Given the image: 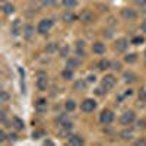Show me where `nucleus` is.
Instances as JSON below:
<instances>
[{
	"instance_id": "obj_27",
	"label": "nucleus",
	"mask_w": 146,
	"mask_h": 146,
	"mask_svg": "<svg viewBox=\"0 0 146 146\" xmlns=\"http://www.w3.org/2000/svg\"><path fill=\"white\" fill-rule=\"evenodd\" d=\"M63 5L66 7H75L78 5V2H76V0H63Z\"/></svg>"
},
{
	"instance_id": "obj_36",
	"label": "nucleus",
	"mask_w": 146,
	"mask_h": 146,
	"mask_svg": "<svg viewBox=\"0 0 146 146\" xmlns=\"http://www.w3.org/2000/svg\"><path fill=\"white\" fill-rule=\"evenodd\" d=\"M146 126V121L145 120H139L137 121V127H145Z\"/></svg>"
},
{
	"instance_id": "obj_29",
	"label": "nucleus",
	"mask_w": 146,
	"mask_h": 146,
	"mask_svg": "<svg viewBox=\"0 0 146 146\" xmlns=\"http://www.w3.org/2000/svg\"><path fill=\"white\" fill-rule=\"evenodd\" d=\"M139 101H140V102H145V101H146V89H145V88L139 91Z\"/></svg>"
},
{
	"instance_id": "obj_6",
	"label": "nucleus",
	"mask_w": 146,
	"mask_h": 146,
	"mask_svg": "<svg viewBox=\"0 0 146 146\" xmlns=\"http://www.w3.org/2000/svg\"><path fill=\"white\" fill-rule=\"evenodd\" d=\"M121 16H123L124 19H127V21H133V19H136V12L133 9L126 7V9L121 10Z\"/></svg>"
},
{
	"instance_id": "obj_5",
	"label": "nucleus",
	"mask_w": 146,
	"mask_h": 146,
	"mask_svg": "<svg viewBox=\"0 0 146 146\" xmlns=\"http://www.w3.org/2000/svg\"><path fill=\"white\" fill-rule=\"evenodd\" d=\"M120 121H121V124H130L131 121H135V113L133 111H126L123 115H121Z\"/></svg>"
},
{
	"instance_id": "obj_50",
	"label": "nucleus",
	"mask_w": 146,
	"mask_h": 146,
	"mask_svg": "<svg viewBox=\"0 0 146 146\" xmlns=\"http://www.w3.org/2000/svg\"><path fill=\"white\" fill-rule=\"evenodd\" d=\"M2 2H5V0H2Z\"/></svg>"
},
{
	"instance_id": "obj_39",
	"label": "nucleus",
	"mask_w": 146,
	"mask_h": 146,
	"mask_svg": "<svg viewBox=\"0 0 146 146\" xmlns=\"http://www.w3.org/2000/svg\"><path fill=\"white\" fill-rule=\"evenodd\" d=\"M95 80H96L95 75H89V76H88V82H95Z\"/></svg>"
},
{
	"instance_id": "obj_11",
	"label": "nucleus",
	"mask_w": 146,
	"mask_h": 146,
	"mask_svg": "<svg viewBox=\"0 0 146 146\" xmlns=\"http://www.w3.org/2000/svg\"><path fill=\"white\" fill-rule=\"evenodd\" d=\"M35 108H36V111H40V113H44L45 110H47V101L44 98H40L38 101L35 102Z\"/></svg>"
},
{
	"instance_id": "obj_32",
	"label": "nucleus",
	"mask_w": 146,
	"mask_h": 146,
	"mask_svg": "<svg viewBox=\"0 0 146 146\" xmlns=\"http://www.w3.org/2000/svg\"><path fill=\"white\" fill-rule=\"evenodd\" d=\"M41 136H44V131H42V130H35V131L32 133V137H34V139H38V137H41Z\"/></svg>"
},
{
	"instance_id": "obj_38",
	"label": "nucleus",
	"mask_w": 146,
	"mask_h": 146,
	"mask_svg": "<svg viewBox=\"0 0 146 146\" xmlns=\"http://www.w3.org/2000/svg\"><path fill=\"white\" fill-rule=\"evenodd\" d=\"M121 66H120V63H111V69H115V70H118Z\"/></svg>"
},
{
	"instance_id": "obj_9",
	"label": "nucleus",
	"mask_w": 146,
	"mask_h": 146,
	"mask_svg": "<svg viewBox=\"0 0 146 146\" xmlns=\"http://www.w3.org/2000/svg\"><path fill=\"white\" fill-rule=\"evenodd\" d=\"M80 21L85 22V23L92 22L94 21V13H92V12H89V10H83L82 13H80Z\"/></svg>"
},
{
	"instance_id": "obj_20",
	"label": "nucleus",
	"mask_w": 146,
	"mask_h": 146,
	"mask_svg": "<svg viewBox=\"0 0 146 146\" xmlns=\"http://www.w3.org/2000/svg\"><path fill=\"white\" fill-rule=\"evenodd\" d=\"M62 76L66 79V80H70V79H73V70L72 69H66V70H63V73H62Z\"/></svg>"
},
{
	"instance_id": "obj_48",
	"label": "nucleus",
	"mask_w": 146,
	"mask_h": 146,
	"mask_svg": "<svg viewBox=\"0 0 146 146\" xmlns=\"http://www.w3.org/2000/svg\"><path fill=\"white\" fill-rule=\"evenodd\" d=\"M44 145H50V146H51V145H54V143H53L51 140H45V142H44Z\"/></svg>"
},
{
	"instance_id": "obj_19",
	"label": "nucleus",
	"mask_w": 146,
	"mask_h": 146,
	"mask_svg": "<svg viewBox=\"0 0 146 146\" xmlns=\"http://www.w3.org/2000/svg\"><path fill=\"white\" fill-rule=\"evenodd\" d=\"M120 137L123 139V140H130L133 137V133L130 130H124V131H121L120 133Z\"/></svg>"
},
{
	"instance_id": "obj_25",
	"label": "nucleus",
	"mask_w": 146,
	"mask_h": 146,
	"mask_svg": "<svg viewBox=\"0 0 146 146\" xmlns=\"http://www.w3.org/2000/svg\"><path fill=\"white\" fill-rule=\"evenodd\" d=\"M58 54L62 56V57H66L69 54V47L67 45H62V47L58 48Z\"/></svg>"
},
{
	"instance_id": "obj_40",
	"label": "nucleus",
	"mask_w": 146,
	"mask_h": 146,
	"mask_svg": "<svg viewBox=\"0 0 146 146\" xmlns=\"http://www.w3.org/2000/svg\"><path fill=\"white\" fill-rule=\"evenodd\" d=\"M146 145V140H137L136 142V146H145Z\"/></svg>"
},
{
	"instance_id": "obj_16",
	"label": "nucleus",
	"mask_w": 146,
	"mask_h": 146,
	"mask_svg": "<svg viewBox=\"0 0 146 146\" xmlns=\"http://www.w3.org/2000/svg\"><path fill=\"white\" fill-rule=\"evenodd\" d=\"M62 19H63V22H66V23H70V22H73V21H75V15H73L72 12H66V13H63Z\"/></svg>"
},
{
	"instance_id": "obj_17",
	"label": "nucleus",
	"mask_w": 146,
	"mask_h": 146,
	"mask_svg": "<svg viewBox=\"0 0 146 146\" xmlns=\"http://www.w3.org/2000/svg\"><path fill=\"white\" fill-rule=\"evenodd\" d=\"M13 126H15L16 130H22L25 124H23V121H22L19 117H15V118H13Z\"/></svg>"
},
{
	"instance_id": "obj_35",
	"label": "nucleus",
	"mask_w": 146,
	"mask_h": 146,
	"mask_svg": "<svg viewBox=\"0 0 146 146\" xmlns=\"http://www.w3.org/2000/svg\"><path fill=\"white\" fill-rule=\"evenodd\" d=\"M76 53H78L79 57H83L85 56V50H83V48H76Z\"/></svg>"
},
{
	"instance_id": "obj_45",
	"label": "nucleus",
	"mask_w": 146,
	"mask_h": 146,
	"mask_svg": "<svg viewBox=\"0 0 146 146\" xmlns=\"http://www.w3.org/2000/svg\"><path fill=\"white\" fill-rule=\"evenodd\" d=\"M6 137H5V131H0V142H3Z\"/></svg>"
},
{
	"instance_id": "obj_28",
	"label": "nucleus",
	"mask_w": 146,
	"mask_h": 146,
	"mask_svg": "<svg viewBox=\"0 0 146 146\" xmlns=\"http://www.w3.org/2000/svg\"><path fill=\"white\" fill-rule=\"evenodd\" d=\"M75 107H76L75 101H72V100H69V101L66 102V110H67V111H73V110H75Z\"/></svg>"
},
{
	"instance_id": "obj_12",
	"label": "nucleus",
	"mask_w": 146,
	"mask_h": 146,
	"mask_svg": "<svg viewBox=\"0 0 146 146\" xmlns=\"http://www.w3.org/2000/svg\"><path fill=\"white\" fill-rule=\"evenodd\" d=\"M92 51H94L95 54H104V53H105V45H104L102 42H95V44L92 45Z\"/></svg>"
},
{
	"instance_id": "obj_43",
	"label": "nucleus",
	"mask_w": 146,
	"mask_h": 146,
	"mask_svg": "<svg viewBox=\"0 0 146 146\" xmlns=\"http://www.w3.org/2000/svg\"><path fill=\"white\" fill-rule=\"evenodd\" d=\"M16 135H15V133H10V135H9V140H16Z\"/></svg>"
},
{
	"instance_id": "obj_21",
	"label": "nucleus",
	"mask_w": 146,
	"mask_h": 146,
	"mask_svg": "<svg viewBox=\"0 0 146 146\" xmlns=\"http://www.w3.org/2000/svg\"><path fill=\"white\" fill-rule=\"evenodd\" d=\"M57 44L56 42H50V44H47L45 45V51L47 53H54V51H57Z\"/></svg>"
},
{
	"instance_id": "obj_49",
	"label": "nucleus",
	"mask_w": 146,
	"mask_h": 146,
	"mask_svg": "<svg viewBox=\"0 0 146 146\" xmlns=\"http://www.w3.org/2000/svg\"><path fill=\"white\" fill-rule=\"evenodd\" d=\"M145 62H146V53H145Z\"/></svg>"
},
{
	"instance_id": "obj_10",
	"label": "nucleus",
	"mask_w": 146,
	"mask_h": 146,
	"mask_svg": "<svg viewBox=\"0 0 146 146\" xmlns=\"http://www.w3.org/2000/svg\"><path fill=\"white\" fill-rule=\"evenodd\" d=\"M129 47V41L126 38H120L117 40L115 42V48H117V51H126V48Z\"/></svg>"
},
{
	"instance_id": "obj_23",
	"label": "nucleus",
	"mask_w": 146,
	"mask_h": 146,
	"mask_svg": "<svg viewBox=\"0 0 146 146\" xmlns=\"http://www.w3.org/2000/svg\"><path fill=\"white\" fill-rule=\"evenodd\" d=\"M85 88H86V83H85V80H82V79L75 83V89L76 91H83Z\"/></svg>"
},
{
	"instance_id": "obj_33",
	"label": "nucleus",
	"mask_w": 146,
	"mask_h": 146,
	"mask_svg": "<svg viewBox=\"0 0 146 146\" xmlns=\"http://www.w3.org/2000/svg\"><path fill=\"white\" fill-rule=\"evenodd\" d=\"M0 98H2V102H7V101H9V95H7V92L2 91V95H0Z\"/></svg>"
},
{
	"instance_id": "obj_42",
	"label": "nucleus",
	"mask_w": 146,
	"mask_h": 146,
	"mask_svg": "<svg viewBox=\"0 0 146 146\" xmlns=\"http://www.w3.org/2000/svg\"><path fill=\"white\" fill-rule=\"evenodd\" d=\"M18 72H19V75H21V78H22V79L25 78V72L22 70V67H19V69H18Z\"/></svg>"
},
{
	"instance_id": "obj_4",
	"label": "nucleus",
	"mask_w": 146,
	"mask_h": 146,
	"mask_svg": "<svg viewBox=\"0 0 146 146\" xmlns=\"http://www.w3.org/2000/svg\"><path fill=\"white\" fill-rule=\"evenodd\" d=\"M95 107H96V104H95V101H94V100H91V98L85 100V101L82 102V105H80L82 111H85V113H91V111H94Z\"/></svg>"
},
{
	"instance_id": "obj_2",
	"label": "nucleus",
	"mask_w": 146,
	"mask_h": 146,
	"mask_svg": "<svg viewBox=\"0 0 146 146\" xmlns=\"http://www.w3.org/2000/svg\"><path fill=\"white\" fill-rule=\"evenodd\" d=\"M114 85H115V78H114L113 75H107V76L102 79V88H104L105 91L113 89Z\"/></svg>"
},
{
	"instance_id": "obj_15",
	"label": "nucleus",
	"mask_w": 146,
	"mask_h": 146,
	"mask_svg": "<svg viewBox=\"0 0 146 146\" xmlns=\"http://www.w3.org/2000/svg\"><path fill=\"white\" fill-rule=\"evenodd\" d=\"M123 78H124V82H127V83H131V82L136 80V75L133 72H126L123 75Z\"/></svg>"
},
{
	"instance_id": "obj_44",
	"label": "nucleus",
	"mask_w": 146,
	"mask_h": 146,
	"mask_svg": "<svg viewBox=\"0 0 146 146\" xmlns=\"http://www.w3.org/2000/svg\"><path fill=\"white\" fill-rule=\"evenodd\" d=\"M76 48H83V41H78L76 42Z\"/></svg>"
},
{
	"instance_id": "obj_18",
	"label": "nucleus",
	"mask_w": 146,
	"mask_h": 146,
	"mask_svg": "<svg viewBox=\"0 0 146 146\" xmlns=\"http://www.w3.org/2000/svg\"><path fill=\"white\" fill-rule=\"evenodd\" d=\"M79 66V60L78 58H69L67 60V67L69 69H76Z\"/></svg>"
},
{
	"instance_id": "obj_31",
	"label": "nucleus",
	"mask_w": 146,
	"mask_h": 146,
	"mask_svg": "<svg viewBox=\"0 0 146 146\" xmlns=\"http://www.w3.org/2000/svg\"><path fill=\"white\" fill-rule=\"evenodd\" d=\"M142 42H145V38H143V36H135V38H133V44L139 45V44H142Z\"/></svg>"
},
{
	"instance_id": "obj_14",
	"label": "nucleus",
	"mask_w": 146,
	"mask_h": 146,
	"mask_svg": "<svg viewBox=\"0 0 146 146\" xmlns=\"http://www.w3.org/2000/svg\"><path fill=\"white\" fill-rule=\"evenodd\" d=\"M23 35L27 36V38H31V36L34 35V32H35V29H34V27L32 25H27V27H23Z\"/></svg>"
},
{
	"instance_id": "obj_8",
	"label": "nucleus",
	"mask_w": 146,
	"mask_h": 146,
	"mask_svg": "<svg viewBox=\"0 0 146 146\" xmlns=\"http://www.w3.org/2000/svg\"><path fill=\"white\" fill-rule=\"evenodd\" d=\"M22 27V23H21V19H16L13 23H12V28H10V32L13 34V35H19L22 31H23V28H21Z\"/></svg>"
},
{
	"instance_id": "obj_7",
	"label": "nucleus",
	"mask_w": 146,
	"mask_h": 146,
	"mask_svg": "<svg viewBox=\"0 0 146 146\" xmlns=\"http://www.w3.org/2000/svg\"><path fill=\"white\" fill-rule=\"evenodd\" d=\"M36 88H38L40 91L47 89V76L44 75V73H40V78H38V80H36Z\"/></svg>"
},
{
	"instance_id": "obj_1",
	"label": "nucleus",
	"mask_w": 146,
	"mask_h": 146,
	"mask_svg": "<svg viewBox=\"0 0 146 146\" xmlns=\"http://www.w3.org/2000/svg\"><path fill=\"white\" fill-rule=\"evenodd\" d=\"M53 27V21L51 19H42L40 23H38V32L40 34H47L48 31H50V28Z\"/></svg>"
},
{
	"instance_id": "obj_24",
	"label": "nucleus",
	"mask_w": 146,
	"mask_h": 146,
	"mask_svg": "<svg viewBox=\"0 0 146 146\" xmlns=\"http://www.w3.org/2000/svg\"><path fill=\"white\" fill-rule=\"evenodd\" d=\"M124 60H126V63H135L136 60H137V56H136L135 53H131V54L126 56V57H124Z\"/></svg>"
},
{
	"instance_id": "obj_46",
	"label": "nucleus",
	"mask_w": 146,
	"mask_h": 146,
	"mask_svg": "<svg viewBox=\"0 0 146 146\" xmlns=\"http://www.w3.org/2000/svg\"><path fill=\"white\" fill-rule=\"evenodd\" d=\"M0 114H2V115H0V117H2V121H5V120H6V113H5V111H2Z\"/></svg>"
},
{
	"instance_id": "obj_47",
	"label": "nucleus",
	"mask_w": 146,
	"mask_h": 146,
	"mask_svg": "<svg viewBox=\"0 0 146 146\" xmlns=\"http://www.w3.org/2000/svg\"><path fill=\"white\" fill-rule=\"evenodd\" d=\"M137 3L142 5V6H145V5H146V0H137Z\"/></svg>"
},
{
	"instance_id": "obj_13",
	"label": "nucleus",
	"mask_w": 146,
	"mask_h": 146,
	"mask_svg": "<svg viewBox=\"0 0 146 146\" xmlns=\"http://www.w3.org/2000/svg\"><path fill=\"white\" fill-rule=\"evenodd\" d=\"M69 145H73V146H80V145H83V139L80 137V136H70V139H69Z\"/></svg>"
},
{
	"instance_id": "obj_41",
	"label": "nucleus",
	"mask_w": 146,
	"mask_h": 146,
	"mask_svg": "<svg viewBox=\"0 0 146 146\" xmlns=\"http://www.w3.org/2000/svg\"><path fill=\"white\" fill-rule=\"evenodd\" d=\"M140 29H142V31H143V32H146V21H145V22H142V23H140Z\"/></svg>"
},
{
	"instance_id": "obj_34",
	"label": "nucleus",
	"mask_w": 146,
	"mask_h": 146,
	"mask_svg": "<svg viewBox=\"0 0 146 146\" xmlns=\"http://www.w3.org/2000/svg\"><path fill=\"white\" fill-rule=\"evenodd\" d=\"M56 3V0H42V5L44 6H51Z\"/></svg>"
},
{
	"instance_id": "obj_26",
	"label": "nucleus",
	"mask_w": 146,
	"mask_h": 146,
	"mask_svg": "<svg viewBox=\"0 0 146 146\" xmlns=\"http://www.w3.org/2000/svg\"><path fill=\"white\" fill-rule=\"evenodd\" d=\"M98 66H100V69H101V70H105V69H110V66H111V63H110L108 60H101Z\"/></svg>"
},
{
	"instance_id": "obj_3",
	"label": "nucleus",
	"mask_w": 146,
	"mask_h": 146,
	"mask_svg": "<svg viewBox=\"0 0 146 146\" xmlns=\"http://www.w3.org/2000/svg\"><path fill=\"white\" fill-rule=\"evenodd\" d=\"M113 120H114V114L110 111V110H104V111L101 113V115H100V121L102 124H110Z\"/></svg>"
},
{
	"instance_id": "obj_37",
	"label": "nucleus",
	"mask_w": 146,
	"mask_h": 146,
	"mask_svg": "<svg viewBox=\"0 0 146 146\" xmlns=\"http://www.w3.org/2000/svg\"><path fill=\"white\" fill-rule=\"evenodd\" d=\"M95 94H96V95H100V96H101V95L104 94V88H98V89H95Z\"/></svg>"
},
{
	"instance_id": "obj_30",
	"label": "nucleus",
	"mask_w": 146,
	"mask_h": 146,
	"mask_svg": "<svg viewBox=\"0 0 146 146\" xmlns=\"http://www.w3.org/2000/svg\"><path fill=\"white\" fill-rule=\"evenodd\" d=\"M57 121H58V124L62 126V124H64V123H66V121H69V118H67V115H66V114H62V115H58Z\"/></svg>"
},
{
	"instance_id": "obj_22",
	"label": "nucleus",
	"mask_w": 146,
	"mask_h": 146,
	"mask_svg": "<svg viewBox=\"0 0 146 146\" xmlns=\"http://www.w3.org/2000/svg\"><path fill=\"white\" fill-rule=\"evenodd\" d=\"M3 12H5V13L6 15H10V13H13V12H15V7H13V5H3Z\"/></svg>"
}]
</instances>
